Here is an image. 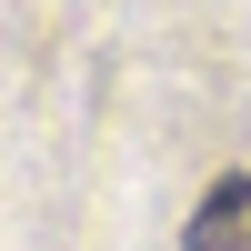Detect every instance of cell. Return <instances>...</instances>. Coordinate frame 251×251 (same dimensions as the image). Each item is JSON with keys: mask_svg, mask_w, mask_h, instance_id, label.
I'll return each instance as SVG.
<instances>
[{"mask_svg": "<svg viewBox=\"0 0 251 251\" xmlns=\"http://www.w3.org/2000/svg\"><path fill=\"white\" fill-rule=\"evenodd\" d=\"M191 251H251V181H211L201 191V211H191Z\"/></svg>", "mask_w": 251, "mask_h": 251, "instance_id": "1", "label": "cell"}]
</instances>
